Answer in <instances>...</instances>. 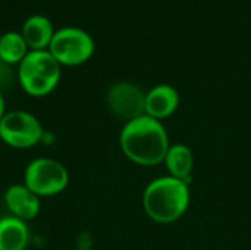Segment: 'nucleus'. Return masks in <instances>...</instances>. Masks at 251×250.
<instances>
[{"mask_svg":"<svg viewBox=\"0 0 251 250\" xmlns=\"http://www.w3.org/2000/svg\"><path fill=\"white\" fill-rule=\"evenodd\" d=\"M181 103V96L171 84H157L146 93V115L163 121L172 116Z\"/></svg>","mask_w":251,"mask_h":250,"instance_id":"obj_9","label":"nucleus"},{"mask_svg":"<svg viewBox=\"0 0 251 250\" xmlns=\"http://www.w3.org/2000/svg\"><path fill=\"white\" fill-rule=\"evenodd\" d=\"M194 153L190 146L184 143L171 144L163 164L166 167L168 175L178 178L185 183H191L193 171H194Z\"/></svg>","mask_w":251,"mask_h":250,"instance_id":"obj_11","label":"nucleus"},{"mask_svg":"<svg viewBox=\"0 0 251 250\" xmlns=\"http://www.w3.org/2000/svg\"><path fill=\"white\" fill-rule=\"evenodd\" d=\"M60 65L76 66L85 63L96 50L90 32L78 27H63L54 31L47 49Z\"/></svg>","mask_w":251,"mask_h":250,"instance_id":"obj_5","label":"nucleus"},{"mask_svg":"<svg viewBox=\"0 0 251 250\" xmlns=\"http://www.w3.org/2000/svg\"><path fill=\"white\" fill-rule=\"evenodd\" d=\"M24 184L40 199L53 197L66 190L69 171L56 159L35 158L24 171Z\"/></svg>","mask_w":251,"mask_h":250,"instance_id":"obj_4","label":"nucleus"},{"mask_svg":"<svg viewBox=\"0 0 251 250\" xmlns=\"http://www.w3.org/2000/svg\"><path fill=\"white\" fill-rule=\"evenodd\" d=\"M1 63H3V62H1V59H0V65H1Z\"/></svg>","mask_w":251,"mask_h":250,"instance_id":"obj_16","label":"nucleus"},{"mask_svg":"<svg viewBox=\"0 0 251 250\" xmlns=\"http://www.w3.org/2000/svg\"><path fill=\"white\" fill-rule=\"evenodd\" d=\"M146 93L138 84L131 81H119L109 87L106 93V105L110 113L124 122L146 115Z\"/></svg>","mask_w":251,"mask_h":250,"instance_id":"obj_7","label":"nucleus"},{"mask_svg":"<svg viewBox=\"0 0 251 250\" xmlns=\"http://www.w3.org/2000/svg\"><path fill=\"white\" fill-rule=\"evenodd\" d=\"M190 184L171 175L150 181L143 192V209L157 224H172L181 220L190 208Z\"/></svg>","mask_w":251,"mask_h":250,"instance_id":"obj_2","label":"nucleus"},{"mask_svg":"<svg viewBox=\"0 0 251 250\" xmlns=\"http://www.w3.org/2000/svg\"><path fill=\"white\" fill-rule=\"evenodd\" d=\"M119 146L131 162L140 167H156L163 164L171 141L162 121L143 115L124 124Z\"/></svg>","mask_w":251,"mask_h":250,"instance_id":"obj_1","label":"nucleus"},{"mask_svg":"<svg viewBox=\"0 0 251 250\" xmlns=\"http://www.w3.org/2000/svg\"><path fill=\"white\" fill-rule=\"evenodd\" d=\"M31 239L28 224L13 215L0 218V250H25Z\"/></svg>","mask_w":251,"mask_h":250,"instance_id":"obj_12","label":"nucleus"},{"mask_svg":"<svg viewBox=\"0 0 251 250\" xmlns=\"http://www.w3.org/2000/svg\"><path fill=\"white\" fill-rule=\"evenodd\" d=\"M54 27L51 21L44 15H31L24 24L21 34L28 44L29 50H46L49 49L54 35Z\"/></svg>","mask_w":251,"mask_h":250,"instance_id":"obj_10","label":"nucleus"},{"mask_svg":"<svg viewBox=\"0 0 251 250\" xmlns=\"http://www.w3.org/2000/svg\"><path fill=\"white\" fill-rule=\"evenodd\" d=\"M4 113H6V102H4L3 94L0 93V121H1V118H3Z\"/></svg>","mask_w":251,"mask_h":250,"instance_id":"obj_15","label":"nucleus"},{"mask_svg":"<svg viewBox=\"0 0 251 250\" xmlns=\"http://www.w3.org/2000/svg\"><path fill=\"white\" fill-rule=\"evenodd\" d=\"M29 52L21 31H6L0 37V59L6 65H19Z\"/></svg>","mask_w":251,"mask_h":250,"instance_id":"obj_13","label":"nucleus"},{"mask_svg":"<svg viewBox=\"0 0 251 250\" xmlns=\"http://www.w3.org/2000/svg\"><path fill=\"white\" fill-rule=\"evenodd\" d=\"M62 65L46 50H29L18 65V81L22 90L32 97L50 94L59 84Z\"/></svg>","mask_w":251,"mask_h":250,"instance_id":"obj_3","label":"nucleus"},{"mask_svg":"<svg viewBox=\"0 0 251 250\" xmlns=\"http://www.w3.org/2000/svg\"><path fill=\"white\" fill-rule=\"evenodd\" d=\"M76 246L79 250H90V248L93 246V239L88 233H82L78 236L76 239Z\"/></svg>","mask_w":251,"mask_h":250,"instance_id":"obj_14","label":"nucleus"},{"mask_svg":"<svg viewBox=\"0 0 251 250\" xmlns=\"http://www.w3.org/2000/svg\"><path fill=\"white\" fill-rule=\"evenodd\" d=\"M44 128L40 119L26 111L6 112L0 121V140L12 149H31L43 141Z\"/></svg>","mask_w":251,"mask_h":250,"instance_id":"obj_6","label":"nucleus"},{"mask_svg":"<svg viewBox=\"0 0 251 250\" xmlns=\"http://www.w3.org/2000/svg\"><path fill=\"white\" fill-rule=\"evenodd\" d=\"M0 37H1V32H0Z\"/></svg>","mask_w":251,"mask_h":250,"instance_id":"obj_17","label":"nucleus"},{"mask_svg":"<svg viewBox=\"0 0 251 250\" xmlns=\"http://www.w3.org/2000/svg\"><path fill=\"white\" fill-rule=\"evenodd\" d=\"M3 200L10 215L25 222L37 218L41 211V199L24 183L9 186L3 194Z\"/></svg>","mask_w":251,"mask_h":250,"instance_id":"obj_8","label":"nucleus"}]
</instances>
